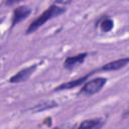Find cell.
Masks as SVG:
<instances>
[{
  "label": "cell",
  "mask_w": 129,
  "mask_h": 129,
  "mask_svg": "<svg viewBox=\"0 0 129 129\" xmlns=\"http://www.w3.org/2000/svg\"><path fill=\"white\" fill-rule=\"evenodd\" d=\"M64 12H66V8L64 7H60V6H57L55 4L50 5L46 10H44L38 17H36L29 24V26L26 29V34L33 33L35 30H37L39 27H41L46 21H48V20H50V19H52L54 17H57V16L61 15Z\"/></svg>",
  "instance_id": "cell-1"
},
{
  "label": "cell",
  "mask_w": 129,
  "mask_h": 129,
  "mask_svg": "<svg viewBox=\"0 0 129 129\" xmlns=\"http://www.w3.org/2000/svg\"><path fill=\"white\" fill-rule=\"evenodd\" d=\"M107 79L106 78H96L91 81H86L84 83V86L79 91L78 95H86V96H92L98 92L101 91V89L106 85Z\"/></svg>",
  "instance_id": "cell-2"
},
{
  "label": "cell",
  "mask_w": 129,
  "mask_h": 129,
  "mask_svg": "<svg viewBox=\"0 0 129 129\" xmlns=\"http://www.w3.org/2000/svg\"><path fill=\"white\" fill-rule=\"evenodd\" d=\"M36 68H37V64L34 63L32 66H29L27 68L22 69L21 71H19L18 73H16L15 75H13L9 79V83H11V84H18V83H22V82L27 81L30 78V76L35 72Z\"/></svg>",
  "instance_id": "cell-3"
},
{
  "label": "cell",
  "mask_w": 129,
  "mask_h": 129,
  "mask_svg": "<svg viewBox=\"0 0 129 129\" xmlns=\"http://www.w3.org/2000/svg\"><path fill=\"white\" fill-rule=\"evenodd\" d=\"M96 71H98V69L97 70H95V71H92V72H90L89 74H87V75H85V76H83V77H81V78H79V79H76V80H72V81H69V82H67V83H63V84H61V85H59V86H57L56 88H54V92H58V91H63V90H71V89H74V88H76V87H79V86H81V85H83L92 75H94L95 74V72Z\"/></svg>",
  "instance_id": "cell-4"
},
{
  "label": "cell",
  "mask_w": 129,
  "mask_h": 129,
  "mask_svg": "<svg viewBox=\"0 0 129 129\" xmlns=\"http://www.w3.org/2000/svg\"><path fill=\"white\" fill-rule=\"evenodd\" d=\"M31 13V9L28 6H19L14 9L12 14V20H11V28H13L15 25H17L20 21L24 20L29 16Z\"/></svg>",
  "instance_id": "cell-5"
},
{
  "label": "cell",
  "mask_w": 129,
  "mask_h": 129,
  "mask_svg": "<svg viewBox=\"0 0 129 129\" xmlns=\"http://www.w3.org/2000/svg\"><path fill=\"white\" fill-rule=\"evenodd\" d=\"M87 55H88L87 52H83V53H79V54L74 55V56L67 57L66 60L63 61V68L67 70H73V69L77 68L78 66H80L81 63L84 62Z\"/></svg>",
  "instance_id": "cell-6"
},
{
  "label": "cell",
  "mask_w": 129,
  "mask_h": 129,
  "mask_svg": "<svg viewBox=\"0 0 129 129\" xmlns=\"http://www.w3.org/2000/svg\"><path fill=\"white\" fill-rule=\"evenodd\" d=\"M129 58L128 57H124V58H119L110 62H107L106 64H104L102 68L98 69L99 71H105V72H110V71H117L120 70L124 67H126L128 64Z\"/></svg>",
  "instance_id": "cell-7"
},
{
  "label": "cell",
  "mask_w": 129,
  "mask_h": 129,
  "mask_svg": "<svg viewBox=\"0 0 129 129\" xmlns=\"http://www.w3.org/2000/svg\"><path fill=\"white\" fill-rule=\"evenodd\" d=\"M57 103L55 101H52V100H49V101H44L42 103H39L37 105H35L34 107H31L29 110L31 112H41V111H44V110H48V109H52V108H55L57 107Z\"/></svg>",
  "instance_id": "cell-8"
},
{
  "label": "cell",
  "mask_w": 129,
  "mask_h": 129,
  "mask_svg": "<svg viewBox=\"0 0 129 129\" xmlns=\"http://www.w3.org/2000/svg\"><path fill=\"white\" fill-rule=\"evenodd\" d=\"M103 125V121L100 118L96 119H90V120H85L82 123H80L79 127L80 128H98Z\"/></svg>",
  "instance_id": "cell-9"
},
{
  "label": "cell",
  "mask_w": 129,
  "mask_h": 129,
  "mask_svg": "<svg viewBox=\"0 0 129 129\" xmlns=\"http://www.w3.org/2000/svg\"><path fill=\"white\" fill-rule=\"evenodd\" d=\"M100 25H101L102 31H104V32H109V31L112 30V28H113V26H114V22H113V20H112L111 18H105V19L101 22Z\"/></svg>",
  "instance_id": "cell-10"
},
{
  "label": "cell",
  "mask_w": 129,
  "mask_h": 129,
  "mask_svg": "<svg viewBox=\"0 0 129 129\" xmlns=\"http://www.w3.org/2000/svg\"><path fill=\"white\" fill-rule=\"evenodd\" d=\"M20 1H22V0H7L6 5H12V4H14L16 2H20Z\"/></svg>",
  "instance_id": "cell-11"
},
{
  "label": "cell",
  "mask_w": 129,
  "mask_h": 129,
  "mask_svg": "<svg viewBox=\"0 0 129 129\" xmlns=\"http://www.w3.org/2000/svg\"><path fill=\"white\" fill-rule=\"evenodd\" d=\"M55 2H56V3H63L64 0H55Z\"/></svg>",
  "instance_id": "cell-12"
},
{
  "label": "cell",
  "mask_w": 129,
  "mask_h": 129,
  "mask_svg": "<svg viewBox=\"0 0 129 129\" xmlns=\"http://www.w3.org/2000/svg\"><path fill=\"white\" fill-rule=\"evenodd\" d=\"M2 21H3V18H2V19H0V23H1Z\"/></svg>",
  "instance_id": "cell-13"
}]
</instances>
